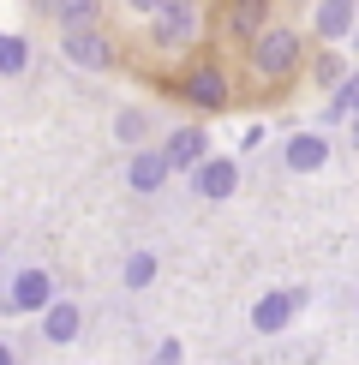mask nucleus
<instances>
[{"label":"nucleus","mask_w":359,"mask_h":365,"mask_svg":"<svg viewBox=\"0 0 359 365\" xmlns=\"http://www.w3.org/2000/svg\"><path fill=\"white\" fill-rule=\"evenodd\" d=\"M156 30H162L168 42L192 36V6H186V0H162V6H156Z\"/></svg>","instance_id":"obj_5"},{"label":"nucleus","mask_w":359,"mask_h":365,"mask_svg":"<svg viewBox=\"0 0 359 365\" xmlns=\"http://www.w3.org/2000/svg\"><path fill=\"white\" fill-rule=\"evenodd\" d=\"M48 6L60 12V19H78V24H84L90 12H96V0H48Z\"/></svg>","instance_id":"obj_15"},{"label":"nucleus","mask_w":359,"mask_h":365,"mask_svg":"<svg viewBox=\"0 0 359 365\" xmlns=\"http://www.w3.org/2000/svg\"><path fill=\"white\" fill-rule=\"evenodd\" d=\"M251 60H258V72L281 78V72L299 60V36H293V30H276V36H264V42H258V54H251Z\"/></svg>","instance_id":"obj_1"},{"label":"nucleus","mask_w":359,"mask_h":365,"mask_svg":"<svg viewBox=\"0 0 359 365\" xmlns=\"http://www.w3.org/2000/svg\"><path fill=\"white\" fill-rule=\"evenodd\" d=\"M150 276H156L150 257H132V264H126V282H132V287H150Z\"/></svg>","instance_id":"obj_16"},{"label":"nucleus","mask_w":359,"mask_h":365,"mask_svg":"<svg viewBox=\"0 0 359 365\" xmlns=\"http://www.w3.org/2000/svg\"><path fill=\"white\" fill-rule=\"evenodd\" d=\"M60 48H66V60H78V66H102V60H108V42L90 36V30H66Z\"/></svg>","instance_id":"obj_4"},{"label":"nucleus","mask_w":359,"mask_h":365,"mask_svg":"<svg viewBox=\"0 0 359 365\" xmlns=\"http://www.w3.org/2000/svg\"><path fill=\"white\" fill-rule=\"evenodd\" d=\"M0 365H12V354H6V347H0Z\"/></svg>","instance_id":"obj_18"},{"label":"nucleus","mask_w":359,"mask_h":365,"mask_svg":"<svg viewBox=\"0 0 359 365\" xmlns=\"http://www.w3.org/2000/svg\"><path fill=\"white\" fill-rule=\"evenodd\" d=\"M323 156H329V144L318 138V132H299V138L288 144V162H293L299 174H306V168H323Z\"/></svg>","instance_id":"obj_6"},{"label":"nucleus","mask_w":359,"mask_h":365,"mask_svg":"<svg viewBox=\"0 0 359 365\" xmlns=\"http://www.w3.org/2000/svg\"><path fill=\"white\" fill-rule=\"evenodd\" d=\"M264 12H269V0H234L228 24L239 30V36H251V30H264Z\"/></svg>","instance_id":"obj_10"},{"label":"nucleus","mask_w":359,"mask_h":365,"mask_svg":"<svg viewBox=\"0 0 359 365\" xmlns=\"http://www.w3.org/2000/svg\"><path fill=\"white\" fill-rule=\"evenodd\" d=\"M12 306L19 312H42L48 306V276H42V269H24V276L12 282Z\"/></svg>","instance_id":"obj_3"},{"label":"nucleus","mask_w":359,"mask_h":365,"mask_svg":"<svg viewBox=\"0 0 359 365\" xmlns=\"http://www.w3.org/2000/svg\"><path fill=\"white\" fill-rule=\"evenodd\" d=\"M24 60H30V48H24L19 36H0V72H19Z\"/></svg>","instance_id":"obj_14"},{"label":"nucleus","mask_w":359,"mask_h":365,"mask_svg":"<svg viewBox=\"0 0 359 365\" xmlns=\"http://www.w3.org/2000/svg\"><path fill=\"white\" fill-rule=\"evenodd\" d=\"M198 192L204 197H228L234 192V162H204L198 168Z\"/></svg>","instance_id":"obj_7"},{"label":"nucleus","mask_w":359,"mask_h":365,"mask_svg":"<svg viewBox=\"0 0 359 365\" xmlns=\"http://www.w3.org/2000/svg\"><path fill=\"white\" fill-rule=\"evenodd\" d=\"M132 6H150V12H156V6H162V0H132Z\"/></svg>","instance_id":"obj_17"},{"label":"nucleus","mask_w":359,"mask_h":365,"mask_svg":"<svg viewBox=\"0 0 359 365\" xmlns=\"http://www.w3.org/2000/svg\"><path fill=\"white\" fill-rule=\"evenodd\" d=\"M162 174H168V162H162V156H138V162H132V186H138V192H156Z\"/></svg>","instance_id":"obj_11"},{"label":"nucleus","mask_w":359,"mask_h":365,"mask_svg":"<svg viewBox=\"0 0 359 365\" xmlns=\"http://www.w3.org/2000/svg\"><path fill=\"white\" fill-rule=\"evenodd\" d=\"M348 19H353L348 0H329V6L318 12V30H323V36H348Z\"/></svg>","instance_id":"obj_12"},{"label":"nucleus","mask_w":359,"mask_h":365,"mask_svg":"<svg viewBox=\"0 0 359 365\" xmlns=\"http://www.w3.org/2000/svg\"><path fill=\"white\" fill-rule=\"evenodd\" d=\"M78 336V312L72 306H48V341H72Z\"/></svg>","instance_id":"obj_13"},{"label":"nucleus","mask_w":359,"mask_h":365,"mask_svg":"<svg viewBox=\"0 0 359 365\" xmlns=\"http://www.w3.org/2000/svg\"><path fill=\"white\" fill-rule=\"evenodd\" d=\"M288 312H293V299H288V294H269V299H258L251 324H258V329H281V324H288Z\"/></svg>","instance_id":"obj_9"},{"label":"nucleus","mask_w":359,"mask_h":365,"mask_svg":"<svg viewBox=\"0 0 359 365\" xmlns=\"http://www.w3.org/2000/svg\"><path fill=\"white\" fill-rule=\"evenodd\" d=\"M186 96L204 102V108H222V102H228V78H222V66H198L186 78Z\"/></svg>","instance_id":"obj_2"},{"label":"nucleus","mask_w":359,"mask_h":365,"mask_svg":"<svg viewBox=\"0 0 359 365\" xmlns=\"http://www.w3.org/2000/svg\"><path fill=\"white\" fill-rule=\"evenodd\" d=\"M198 156H204V132H180V138L168 144V156H162V162H168V168H192Z\"/></svg>","instance_id":"obj_8"}]
</instances>
